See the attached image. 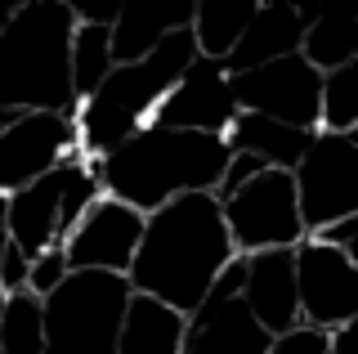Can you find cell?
<instances>
[{"label":"cell","instance_id":"277c9868","mask_svg":"<svg viewBox=\"0 0 358 354\" xmlns=\"http://www.w3.org/2000/svg\"><path fill=\"white\" fill-rule=\"evenodd\" d=\"M197 59L193 45V31L179 27L157 45L148 59H134V63H117L108 72V81L99 85L90 99L76 104V148H81L85 162L108 157L112 148H121L134 130L152 126L157 104L166 99V90L184 76V68Z\"/></svg>","mask_w":358,"mask_h":354},{"label":"cell","instance_id":"44dd1931","mask_svg":"<svg viewBox=\"0 0 358 354\" xmlns=\"http://www.w3.org/2000/svg\"><path fill=\"white\" fill-rule=\"evenodd\" d=\"M300 59L322 76L345 68V63H358V23L350 14L313 9V18L305 23V36H300Z\"/></svg>","mask_w":358,"mask_h":354},{"label":"cell","instance_id":"484cf974","mask_svg":"<svg viewBox=\"0 0 358 354\" xmlns=\"http://www.w3.org/2000/svg\"><path fill=\"white\" fill-rule=\"evenodd\" d=\"M260 171H268V166L260 157H251V153H229V162H224V175H220V184H215V202H224V197H233L242 189V184H251Z\"/></svg>","mask_w":358,"mask_h":354},{"label":"cell","instance_id":"7402d4cb","mask_svg":"<svg viewBox=\"0 0 358 354\" xmlns=\"http://www.w3.org/2000/svg\"><path fill=\"white\" fill-rule=\"evenodd\" d=\"M112 68H117V59H112V27L76 23V31H72V94H76V104L94 94L108 81Z\"/></svg>","mask_w":358,"mask_h":354},{"label":"cell","instance_id":"836d02e7","mask_svg":"<svg viewBox=\"0 0 358 354\" xmlns=\"http://www.w3.org/2000/svg\"><path fill=\"white\" fill-rule=\"evenodd\" d=\"M0 318H5V292H0Z\"/></svg>","mask_w":358,"mask_h":354},{"label":"cell","instance_id":"52a82bcc","mask_svg":"<svg viewBox=\"0 0 358 354\" xmlns=\"http://www.w3.org/2000/svg\"><path fill=\"white\" fill-rule=\"evenodd\" d=\"M224 229L238 256L251 251H273V247H291L296 251L305 242V225H300V206H296V184L291 171H260L251 184H242L233 197L220 202Z\"/></svg>","mask_w":358,"mask_h":354},{"label":"cell","instance_id":"5b68a950","mask_svg":"<svg viewBox=\"0 0 358 354\" xmlns=\"http://www.w3.org/2000/svg\"><path fill=\"white\" fill-rule=\"evenodd\" d=\"M130 296L134 292L121 274L72 269L41 301L45 354H117V332Z\"/></svg>","mask_w":358,"mask_h":354},{"label":"cell","instance_id":"4dcf8cb0","mask_svg":"<svg viewBox=\"0 0 358 354\" xmlns=\"http://www.w3.org/2000/svg\"><path fill=\"white\" fill-rule=\"evenodd\" d=\"M327 354H358V318H350L345 327L327 332Z\"/></svg>","mask_w":358,"mask_h":354},{"label":"cell","instance_id":"e575fe53","mask_svg":"<svg viewBox=\"0 0 358 354\" xmlns=\"http://www.w3.org/2000/svg\"><path fill=\"white\" fill-rule=\"evenodd\" d=\"M5 242H9V238H5V234H0V251H5Z\"/></svg>","mask_w":358,"mask_h":354},{"label":"cell","instance_id":"1f68e13d","mask_svg":"<svg viewBox=\"0 0 358 354\" xmlns=\"http://www.w3.org/2000/svg\"><path fill=\"white\" fill-rule=\"evenodd\" d=\"M14 9H18V5H9V0H0V31L9 27V18H14Z\"/></svg>","mask_w":358,"mask_h":354},{"label":"cell","instance_id":"d6a6232c","mask_svg":"<svg viewBox=\"0 0 358 354\" xmlns=\"http://www.w3.org/2000/svg\"><path fill=\"white\" fill-rule=\"evenodd\" d=\"M0 234H5V193H0Z\"/></svg>","mask_w":358,"mask_h":354},{"label":"cell","instance_id":"7a4b0ae2","mask_svg":"<svg viewBox=\"0 0 358 354\" xmlns=\"http://www.w3.org/2000/svg\"><path fill=\"white\" fill-rule=\"evenodd\" d=\"M224 162H229V148H224L220 135L143 126L121 148H112L108 157L85 166L108 197L148 215L184 193H215Z\"/></svg>","mask_w":358,"mask_h":354},{"label":"cell","instance_id":"ac0fdd59","mask_svg":"<svg viewBox=\"0 0 358 354\" xmlns=\"http://www.w3.org/2000/svg\"><path fill=\"white\" fill-rule=\"evenodd\" d=\"M184 323L188 318L179 309L152 301V296H130L121 332H117V354H179Z\"/></svg>","mask_w":358,"mask_h":354},{"label":"cell","instance_id":"30bf717a","mask_svg":"<svg viewBox=\"0 0 358 354\" xmlns=\"http://www.w3.org/2000/svg\"><path fill=\"white\" fill-rule=\"evenodd\" d=\"M296 301L305 327H345L350 318H358V260L305 238L296 247Z\"/></svg>","mask_w":358,"mask_h":354},{"label":"cell","instance_id":"9a60e30c","mask_svg":"<svg viewBox=\"0 0 358 354\" xmlns=\"http://www.w3.org/2000/svg\"><path fill=\"white\" fill-rule=\"evenodd\" d=\"M313 18V9H296V5H278V0H260L246 23L242 41L233 45V54L220 63L224 76H242L251 68H264L273 59H287V54H300V36H305V23Z\"/></svg>","mask_w":358,"mask_h":354},{"label":"cell","instance_id":"6da1fadb","mask_svg":"<svg viewBox=\"0 0 358 354\" xmlns=\"http://www.w3.org/2000/svg\"><path fill=\"white\" fill-rule=\"evenodd\" d=\"M233 256L238 251L229 242L220 202L210 193H184L143 215L126 283L134 296H152L188 318Z\"/></svg>","mask_w":358,"mask_h":354},{"label":"cell","instance_id":"cb8c5ba5","mask_svg":"<svg viewBox=\"0 0 358 354\" xmlns=\"http://www.w3.org/2000/svg\"><path fill=\"white\" fill-rule=\"evenodd\" d=\"M0 354H45L41 301L31 292L5 296V318H0Z\"/></svg>","mask_w":358,"mask_h":354},{"label":"cell","instance_id":"4fadbf2b","mask_svg":"<svg viewBox=\"0 0 358 354\" xmlns=\"http://www.w3.org/2000/svg\"><path fill=\"white\" fill-rule=\"evenodd\" d=\"M238 117V104H233V85L224 76L220 63L197 59L184 68V76L166 90V99L157 104L152 126L166 130H193V135H220L229 130V121Z\"/></svg>","mask_w":358,"mask_h":354},{"label":"cell","instance_id":"2e32d148","mask_svg":"<svg viewBox=\"0 0 358 354\" xmlns=\"http://www.w3.org/2000/svg\"><path fill=\"white\" fill-rule=\"evenodd\" d=\"M268 341L273 337L233 296V301H201L188 314L179 354H264Z\"/></svg>","mask_w":358,"mask_h":354},{"label":"cell","instance_id":"83f0119b","mask_svg":"<svg viewBox=\"0 0 358 354\" xmlns=\"http://www.w3.org/2000/svg\"><path fill=\"white\" fill-rule=\"evenodd\" d=\"M27 269H31V260L22 256L14 242H5V251H0V292L5 296L27 292Z\"/></svg>","mask_w":358,"mask_h":354},{"label":"cell","instance_id":"d4e9b609","mask_svg":"<svg viewBox=\"0 0 358 354\" xmlns=\"http://www.w3.org/2000/svg\"><path fill=\"white\" fill-rule=\"evenodd\" d=\"M67 274H72V264H67L63 256V242H54V247H45L36 260H31V269H27V292L36 296V301H45V296L59 287Z\"/></svg>","mask_w":358,"mask_h":354},{"label":"cell","instance_id":"f546056e","mask_svg":"<svg viewBox=\"0 0 358 354\" xmlns=\"http://www.w3.org/2000/svg\"><path fill=\"white\" fill-rule=\"evenodd\" d=\"M67 5H72V18H76V23H85V27H112V23H117V9H121V5H112V0H103V5L67 0Z\"/></svg>","mask_w":358,"mask_h":354},{"label":"cell","instance_id":"8fae6325","mask_svg":"<svg viewBox=\"0 0 358 354\" xmlns=\"http://www.w3.org/2000/svg\"><path fill=\"white\" fill-rule=\"evenodd\" d=\"M143 234V215L117 197L99 193L90 211L76 220V229L63 238V256L72 269H99V274H121L126 278L134 247Z\"/></svg>","mask_w":358,"mask_h":354},{"label":"cell","instance_id":"5bb4252c","mask_svg":"<svg viewBox=\"0 0 358 354\" xmlns=\"http://www.w3.org/2000/svg\"><path fill=\"white\" fill-rule=\"evenodd\" d=\"M242 274V292L238 301L246 305V314L260 323L268 337L300 327V301H296V251L273 247V251H251Z\"/></svg>","mask_w":358,"mask_h":354},{"label":"cell","instance_id":"d6986e66","mask_svg":"<svg viewBox=\"0 0 358 354\" xmlns=\"http://www.w3.org/2000/svg\"><path fill=\"white\" fill-rule=\"evenodd\" d=\"M193 23V5L179 9H148V5H121L117 23H112V59L117 63H134L148 59L171 31Z\"/></svg>","mask_w":358,"mask_h":354},{"label":"cell","instance_id":"ba28073f","mask_svg":"<svg viewBox=\"0 0 358 354\" xmlns=\"http://www.w3.org/2000/svg\"><path fill=\"white\" fill-rule=\"evenodd\" d=\"M238 113H255L268 121H282L296 130H318V90L322 72H313L300 54L273 59L264 68H251L242 76H229Z\"/></svg>","mask_w":358,"mask_h":354},{"label":"cell","instance_id":"f1b7e54d","mask_svg":"<svg viewBox=\"0 0 358 354\" xmlns=\"http://www.w3.org/2000/svg\"><path fill=\"white\" fill-rule=\"evenodd\" d=\"M313 242H322V247H336V251H345V256H354L358 260V215H345V220H336V225L327 229H318V234H309Z\"/></svg>","mask_w":358,"mask_h":354},{"label":"cell","instance_id":"ffe728a7","mask_svg":"<svg viewBox=\"0 0 358 354\" xmlns=\"http://www.w3.org/2000/svg\"><path fill=\"white\" fill-rule=\"evenodd\" d=\"M255 5L260 0H197L188 31H193V45H197L201 59H210V63L229 59L233 45L242 41L246 23H251Z\"/></svg>","mask_w":358,"mask_h":354},{"label":"cell","instance_id":"7c38bea8","mask_svg":"<svg viewBox=\"0 0 358 354\" xmlns=\"http://www.w3.org/2000/svg\"><path fill=\"white\" fill-rule=\"evenodd\" d=\"M81 166H85V157H81V148H76L63 166H54L50 175H41L27 189L5 197V238L14 242L27 260H36L45 247L63 242V202H67V189H72Z\"/></svg>","mask_w":358,"mask_h":354},{"label":"cell","instance_id":"603a6c76","mask_svg":"<svg viewBox=\"0 0 358 354\" xmlns=\"http://www.w3.org/2000/svg\"><path fill=\"white\" fill-rule=\"evenodd\" d=\"M318 130L322 135H358V63H345L322 76Z\"/></svg>","mask_w":358,"mask_h":354},{"label":"cell","instance_id":"8992f818","mask_svg":"<svg viewBox=\"0 0 358 354\" xmlns=\"http://www.w3.org/2000/svg\"><path fill=\"white\" fill-rule=\"evenodd\" d=\"M291 184H296L305 238L345 215H358V135H322V130H313L305 157L291 171Z\"/></svg>","mask_w":358,"mask_h":354},{"label":"cell","instance_id":"e0dca14e","mask_svg":"<svg viewBox=\"0 0 358 354\" xmlns=\"http://www.w3.org/2000/svg\"><path fill=\"white\" fill-rule=\"evenodd\" d=\"M309 139H313V130H296V126H282V121H268L255 113H238L229 121V130H224V148L229 153H251V157H260L273 171H296Z\"/></svg>","mask_w":358,"mask_h":354},{"label":"cell","instance_id":"9c48e42d","mask_svg":"<svg viewBox=\"0 0 358 354\" xmlns=\"http://www.w3.org/2000/svg\"><path fill=\"white\" fill-rule=\"evenodd\" d=\"M76 153V121L59 113L0 117V193H18Z\"/></svg>","mask_w":358,"mask_h":354},{"label":"cell","instance_id":"3957f363","mask_svg":"<svg viewBox=\"0 0 358 354\" xmlns=\"http://www.w3.org/2000/svg\"><path fill=\"white\" fill-rule=\"evenodd\" d=\"M72 5L27 0L0 31V117L9 113H76L72 94Z\"/></svg>","mask_w":358,"mask_h":354},{"label":"cell","instance_id":"4316f807","mask_svg":"<svg viewBox=\"0 0 358 354\" xmlns=\"http://www.w3.org/2000/svg\"><path fill=\"white\" fill-rule=\"evenodd\" d=\"M264 354H327V332L300 323V327H291V332H282V337L268 341Z\"/></svg>","mask_w":358,"mask_h":354}]
</instances>
